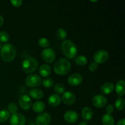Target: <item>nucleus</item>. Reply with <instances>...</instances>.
Listing matches in <instances>:
<instances>
[{"instance_id": "obj_1", "label": "nucleus", "mask_w": 125, "mask_h": 125, "mask_svg": "<svg viewBox=\"0 0 125 125\" xmlns=\"http://www.w3.org/2000/svg\"><path fill=\"white\" fill-rule=\"evenodd\" d=\"M16 49L13 45L6 43L1 47V57L5 62H10L16 56Z\"/></svg>"}, {"instance_id": "obj_2", "label": "nucleus", "mask_w": 125, "mask_h": 125, "mask_svg": "<svg viewBox=\"0 0 125 125\" xmlns=\"http://www.w3.org/2000/svg\"><path fill=\"white\" fill-rule=\"evenodd\" d=\"M53 68L56 73L60 75H64L70 71L71 63L66 59H59L55 62Z\"/></svg>"}, {"instance_id": "obj_3", "label": "nucleus", "mask_w": 125, "mask_h": 125, "mask_svg": "<svg viewBox=\"0 0 125 125\" xmlns=\"http://www.w3.org/2000/svg\"><path fill=\"white\" fill-rule=\"evenodd\" d=\"M62 52L66 57L69 59H73L76 57L78 52L75 44L71 40H65L61 45Z\"/></svg>"}, {"instance_id": "obj_4", "label": "nucleus", "mask_w": 125, "mask_h": 125, "mask_svg": "<svg viewBox=\"0 0 125 125\" xmlns=\"http://www.w3.org/2000/svg\"><path fill=\"white\" fill-rule=\"evenodd\" d=\"M39 62L34 57H28L22 62V69L25 73H31L35 72L38 68Z\"/></svg>"}, {"instance_id": "obj_5", "label": "nucleus", "mask_w": 125, "mask_h": 125, "mask_svg": "<svg viewBox=\"0 0 125 125\" xmlns=\"http://www.w3.org/2000/svg\"><path fill=\"white\" fill-rule=\"evenodd\" d=\"M42 83V79L40 76L37 74H31L26 78L25 83L28 87H35L40 85Z\"/></svg>"}, {"instance_id": "obj_6", "label": "nucleus", "mask_w": 125, "mask_h": 125, "mask_svg": "<svg viewBox=\"0 0 125 125\" xmlns=\"http://www.w3.org/2000/svg\"><path fill=\"white\" fill-rule=\"evenodd\" d=\"M109 57V54L104 50L97 51L94 53V59L96 63H102L106 62Z\"/></svg>"}, {"instance_id": "obj_7", "label": "nucleus", "mask_w": 125, "mask_h": 125, "mask_svg": "<svg viewBox=\"0 0 125 125\" xmlns=\"http://www.w3.org/2000/svg\"><path fill=\"white\" fill-rule=\"evenodd\" d=\"M42 57L43 60L48 63H51L53 62L56 57L55 52L52 49L50 48L44 49L42 52Z\"/></svg>"}, {"instance_id": "obj_8", "label": "nucleus", "mask_w": 125, "mask_h": 125, "mask_svg": "<svg viewBox=\"0 0 125 125\" xmlns=\"http://www.w3.org/2000/svg\"><path fill=\"white\" fill-rule=\"evenodd\" d=\"M25 123V117L21 114H13L10 117V125H24Z\"/></svg>"}, {"instance_id": "obj_9", "label": "nucleus", "mask_w": 125, "mask_h": 125, "mask_svg": "<svg viewBox=\"0 0 125 125\" xmlns=\"http://www.w3.org/2000/svg\"><path fill=\"white\" fill-rule=\"evenodd\" d=\"M51 117L50 114L42 112L37 117L35 122L37 125H48L51 122Z\"/></svg>"}, {"instance_id": "obj_10", "label": "nucleus", "mask_w": 125, "mask_h": 125, "mask_svg": "<svg viewBox=\"0 0 125 125\" xmlns=\"http://www.w3.org/2000/svg\"><path fill=\"white\" fill-rule=\"evenodd\" d=\"M107 101L106 98L102 95H96L92 98L93 104L98 108L104 107L107 104Z\"/></svg>"}, {"instance_id": "obj_11", "label": "nucleus", "mask_w": 125, "mask_h": 125, "mask_svg": "<svg viewBox=\"0 0 125 125\" xmlns=\"http://www.w3.org/2000/svg\"><path fill=\"white\" fill-rule=\"evenodd\" d=\"M19 104L23 109L28 110L32 106V100L27 95H22L19 98Z\"/></svg>"}, {"instance_id": "obj_12", "label": "nucleus", "mask_w": 125, "mask_h": 125, "mask_svg": "<svg viewBox=\"0 0 125 125\" xmlns=\"http://www.w3.org/2000/svg\"><path fill=\"white\" fill-rule=\"evenodd\" d=\"M62 100L63 103L65 104H73L75 102L76 96L74 94L71 92H65L62 94Z\"/></svg>"}, {"instance_id": "obj_13", "label": "nucleus", "mask_w": 125, "mask_h": 125, "mask_svg": "<svg viewBox=\"0 0 125 125\" xmlns=\"http://www.w3.org/2000/svg\"><path fill=\"white\" fill-rule=\"evenodd\" d=\"M83 80V76L79 73H74L70 76L68 78V83L71 85H78L82 83Z\"/></svg>"}, {"instance_id": "obj_14", "label": "nucleus", "mask_w": 125, "mask_h": 125, "mask_svg": "<svg viewBox=\"0 0 125 125\" xmlns=\"http://www.w3.org/2000/svg\"><path fill=\"white\" fill-rule=\"evenodd\" d=\"M65 120L69 123H74L76 122L78 119V114L73 111H68L65 113L64 116Z\"/></svg>"}, {"instance_id": "obj_15", "label": "nucleus", "mask_w": 125, "mask_h": 125, "mask_svg": "<svg viewBox=\"0 0 125 125\" xmlns=\"http://www.w3.org/2000/svg\"><path fill=\"white\" fill-rule=\"evenodd\" d=\"M114 85L112 83H106L101 85L100 88V92L103 95H108L113 92L114 90Z\"/></svg>"}, {"instance_id": "obj_16", "label": "nucleus", "mask_w": 125, "mask_h": 125, "mask_svg": "<svg viewBox=\"0 0 125 125\" xmlns=\"http://www.w3.org/2000/svg\"><path fill=\"white\" fill-rule=\"evenodd\" d=\"M61 101V98L57 94H52L49 96L48 99V103L52 107H56L57 106Z\"/></svg>"}, {"instance_id": "obj_17", "label": "nucleus", "mask_w": 125, "mask_h": 125, "mask_svg": "<svg viewBox=\"0 0 125 125\" xmlns=\"http://www.w3.org/2000/svg\"><path fill=\"white\" fill-rule=\"evenodd\" d=\"M115 91L117 95L123 96L125 94V82L124 80H119L115 85Z\"/></svg>"}, {"instance_id": "obj_18", "label": "nucleus", "mask_w": 125, "mask_h": 125, "mask_svg": "<svg viewBox=\"0 0 125 125\" xmlns=\"http://www.w3.org/2000/svg\"><path fill=\"white\" fill-rule=\"evenodd\" d=\"M29 95L33 99L38 100L40 99L43 96V92L39 89H32L29 90Z\"/></svg>"}, {"instance_id": "obj_19", "label": "nucleus", "mask_w": 125, "mask_h": 125, "mask_svg": "<svg viewBox=\"0 0 125 125\" xmlns=\"http://www.w3.org/2000/svg\"><path fill=\"white\" fill-rule=\"evenodd\" d=\"M82 117L85 120H90L93 117L92 110L89 107H84L82 110Z\"/></svg>"}, {"instance_id": "obj_20", "label": "nucleus", "mask_w": 125, "mask_h": 125, "mask_svg": "<svg viewBox=\"0 0 125 125\" xmlns=\"http://www.w3.org/2000/svg\"><path fill=\"white\" fill-rule=\"evenodd\" d=\"M51 67L48 64H43L39 68V73L43 77H48L51 74Z\"/></svg>"}, {"instance_id": "obj_21", "label": "nucleus", "mask_w": 125, "mask_h": 125, "mask_svg": "<svg viewBox=\"0 0 125 125\" xmlns=\"http://www.w3.org/2000/svg\"><path fill=\"white\" fill-rule=\"evenodd\" d=\"M102 123L103 125H115L114 118L111 114H104L102 117Z\"/></svg>"}, {"instance_id": "obj_22", "label": "nucleus", "mask_w": 125, "mask_h": 125, "mask_svg": "<svg viewBox=\"0 0 125 125\" xmlns=\"http://www.w3.org/2000/svg\"><path fill=\"white\" fill-rule=\"evenodd\" d=\"M45 108V105L43 102L40 101H35L32 104V109L34 112L37 113L42 112Z\"/></svg>"}, {"instance_id": "obj_23", "label": "nucleus", "mask_w": 125, "mask_h": 125, "mask_svg": "<svg viewBox=\"0 0 125 125\" xmlns=\"http://www.w3.org/2000/svg\"><path fill=\"white\" fill-rule=\"evenodd\" d=\"M10 114L6 110L0 111V123H4L9 118Z\"/></svg>"}, {"instance_id": "obj_24", "label": "nucleus", "mask_w": 125, "mask_h": 125, "mask_svg": "<svg viewBox=\"0 0 125 125\" xmlns=\"http://www.w3.org/2000/svg\"><path fill=\"white\" fill-rule=\"evenodd\" d=\"M67 32L63 28H59L56 31V36L59 40H62L67 37Z\"/></svg>"}, {"instance_id": "obj_25", "label": "nucleus", "mask_w": 125, "mask_h": 125, "mask_svg": "<svg viewBox=\"0 0 125 125\" xmlns=\"http://www.w3.org/2000/svg\"><path fill=\"white\" fill-rule=\"evenodd\" d=\"M76 63L79 65H84L87 63V58L84 56H78L74 59Z\"/></svg>"}, {"instance_id": "obj_26", "label": "nucleus", "mask_w": 125, "mask_h": 125, "mask_svg": "<svg viewBox=\"0 0 125 125\" xmlns=\"http://www.w3.org/2000/svg\"><path fill=\"white\" fill-rule=\"evenodd\" d=\"M125 100L123 98H118L115 103V107L119 111H122L125 107Z\"/></svg>"}, {"instance_id": "obj_27", "label": "nucleus", "mask_w": 125, "mask_h": 125, "mask_svg": "<svg viewBox=\"0 0 125 125\" xmlns=\"http://www.w3.org/2000/svg\"><path fill=\"white\" fill-rule=\"evenodd\" d=\"M65 88L64 85L62 83H57L55 85L54 90L57 94H63L65 92Z\"/></svg>"}, {"instance_id": "obj_28", "label": "nucleus", "mask_w": 125, "mask_h": 125, "mask_svg": "<svg viewBox=\"0 0 125 125\" xmlns=\"http://www.w3.org/2000/svg\"><path fill=\"white\" fill-rule=\"evenodd\" d=\"M53 80L50 78H45L42 81V84L43 86L46 88H50L51 87H52V85H53Z\"/></svg>"}, {"instance_id": "obj_29", "label": "nucleus", "mask_w": 125, "mask_h": 125, "mask_svg": "<svg viewBox=\"0 0 125 125\" xmlns=\"http://www.w3.org/2000/svg\"><path fill=\"white\" fill-rule=\"evenodd\" d=\"M8 111L9 113H12V114L17 113V111H18V107H17V104L14 103H10L8 106Z\"/></svg>"}, {"instance_id": "obj_30", "label": "nucleus", "mask_w": 125, "mask_h": 125, "mask_svg": "<svg viewBox=\"0 0 125 125\" xmlns=\"http://www.w3.org/2000/svg\"><path fill=\"white\" fill-rule=\"evenodd\" d=\"M39 44L41 47L46 48L49 46V45H50V42H49V40L46 38L42 37L39 39Z\"/></svg>"}, {"instance_id": "obj_31", "label": "nucleus", "mask_w": 125, "mask_h": 125, "mask_svg": "<svg viewBox=\"0 0 125 125\" xmlns=\"http://www.w3.org/2000/svg\"><path fill=\"white\" fill-rule=\"evenodd\" d=\"M9 39V35L6 31L0 32V41L2 42H6Z\"/></svg>"}, {"instance_id": "obj_32", "label": "nucleus", "mask_w": 125, "mask_h": 125, "mask_svg": "<svg viewBox=\"0 0 125 125\" xmlns=\"http://www.w3.org/2000/svg\"><path fill=\"white\" fill-rule=\"evenodd\" d=\"M98 63H96V62H92V63H90L89 65V70H90V72H95V71L98 69Z\"/></svg>"}, {"instance_id": "obj_33", "label": "nucleus", "mask_w": 125, "mask_h": 125, "mask_svg": "<svg viewBox=\"0 0 125 125\" xmlns=\"http://www.w3.org/2000/svg\"><path fill=\"white\" fill-rule=\"evenodd\" d=\"M10 2L15 7H20L22 5L23 1L22 0H11Z\"/></svg>"}, {"instance_id": "obj_34", "label": "nucleus", "mask_w": 125, "mask_h": 125, "mask_svg": "<svg viewBox=\"0 0 125 125\" xmlns=\"http://www.w3.org/2000/svg\"><path fill=\"white\" fill-rule=\"evenodd\" d=\"M106 112H107V114H112V112H114V106H112V105L109 104V105H108L107 107H106Z\"/></svg>"}, {"instance_id": "obj_35", "label": "nucleus", "mask_w": 125, "mask_h": 125, "mask_svg": "<svg viewBox=\"0 0 125 125\" xmlns=\"http://www.w3.org/2000/svg\"><path fill=\"white\" fill-rule=\"evenodd\" d=\"M125 118H122L120 120H119L117 123V125H125Z\"/></svg>"}, {"instance_id": "obj_36", "label": "nucleus", "mask_w": 125, "mask_h": 125, "mask_svg": "<svg viewBox=\"0 0 125 125\" xmlns=\"http://www.w3.org/2000/svg\"><path fill=\"white\" fill-rule=\"evenodd\" d=\"M3 22H4V18L2 16L0 15V27L2 26V24H3Z\"/></svg>"}, {"instance_id": "obj_37", "label": "nucleus", "mask_w": 125, "mask_h": 125, "mask_svg": "<svg viewBox=\"0 0 125 125\" xmlns=\"http://www.w3.org/2000/svg\"><path fill=\"white\" fill-rule=\"evenodd\" d=\"M79 125H88L87 123L86 122H81L80 123H79Z\"/></svg>"}, {"instance_id": "obj_38", "label": "nucleus", "mask_w": 125, "mask_h": 125, "mask_svg": "<svg viewBox=\"0 0 125 125\" xmlns=\"http://www.w3.org/2000/svg\"><path fill=\"white\" fill-rule=\"evenodd\" d=\"M1 43H0V49H1Z\"/></svg>"}, {"instance_id": "obj_39", "label": "nucleus", "mask_w": 125, "mask_h": 125, "mask_svg": "<svg viewBox=\"0 0 125 125\" xmlns=\"http://www.w3.org/2000/svg\"><path fill=\"white\" fill-rule=\"evenodd\" d=\"M29 125H34V124H30Z\"/></svg>"}]
</instances>
